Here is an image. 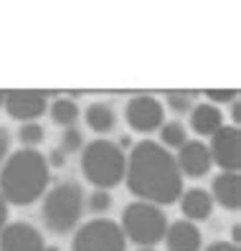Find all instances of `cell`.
Masks as SVG:
<instances>
[{
	"mask_svg": "<svg viewBox=\"0 0 241 251\" xmlns=\"http://www.w3.org/2000/svg\"><path fill=\"white\" fill-rule=\"evenodd\" d=\"M125 180L130 193L137 201H147L155 205H170L183 193V175L168 147L160 142H137L132 145L127 157Z\"/></svg>",
	"mask_w": 241,
	"mask_h": 251,
	"instance_id": "cell-1",
	"label": "cell"
},
{
	"mask_svg": "<svg viewBox=\"0 0 241 251\" xmlns=\"http://www.w3.org/2000/svg\"><path fill=\"white\" fill-rule=\"evenodd\" d=\"M49 178V160L33 147H23L0 165V196L13 205H31L43 198Z\"/></svg>",
	"mask_w": 241,
	"mask_h": 251,
	"instance_id": "cell-2",
	"label": "cell"
},
{
	"mask_svg": "<svg viewBox=\"0 0 241 251\" xmlns=\"http://www.w3.org/2000/svg\"><path fill=\"white\" fill-rule=\"evenodd\" d=\"M127 155L117 142L94 140L81 147V175L94 188L112 190L125 180Z\"/></svg>",
	"mask_w": 241,
	"mask_h": 251,
	"instance_id": "cell-3",
	"label": "cell"
},
{
	"mask_svg": "<svg viewBox=\"0 0 241 251\" xmlns=\"http://www.w3.org/2000/svg\"><path fill=\"white\" fill-rule=\"evenodd\" d=\"M84 190L79 183H58L49 193H43V205H41V218L46 228L56 236H64L77 228L84 213Z\"/></svg>",
	"mask_w": 241,
	"mask_h": 251,
	"instance_id": "cell-4",
	"label": "cell"
},
{
	"mask_svg": "<svg viewBox=\"0 0 241 251\" xmlns=\"http://www.w3.org/2000/svg\"><path fill=\"white\" fill-rule=\"evenodd\" d=\"M122 228L125 239H130L137 246H155L162 241L165 228H168V216L160 205L147 203V201H134L125 205L122 211Z\"/></svg>",
	"mask_w": 241,
	"mask_h": 251,
	"instance_id": "cell-5",
	"label": "cell"
},
{
	"mask_svg": "<svg viewBox=\"0 0 241 251\" xmlns=\"http://www.w3.org/2000/svg\"><path fill=\"white\" fill-rule=\"evenodd\" d=\"M127 239L119 224L109 218H94L74 233L71 251H125Z\"/></svg>",
	"mask_w": 241,
	"mask_h": 251,
	"instance_id": "cell-6",
	"label": "cell"
},
{
	"mask_svg": "<svg viewBox=\"0 0 241 251\" xmlns=\"http://www.w3.org/2000/svg\"><path fill=\"white\" fill-rule=\"evenodd\" d=\"M125 120L130 125L132 132H140V135H150V132H158L160 125L165 122V109L162 101L155 99L153 94H137L127 101L125 107Z\"/></svg>",
	"mask_w": 241,
	"mask_h": 251,
	"instance_id": "cell-7",
	"label": "cell"
},
{
	"mask_svg": "<svg viewBox=\"0 0 241 251\" xmlns=\"http://www.w3.org/2000/svg\"><path fill=\"white\" fill-rule=\"evenodd\" d=\"M208 152L214 165L229 173H239L241 168V132L236 125H221L214 135H211Z\"/></svg>",
	"mask_w": 241,
	"mask_h": 251,
	"instance_id": "cell-8",
	"label": "cell"
},
{
	"mask_svg": "<svg viewBox=\"0 0 241 251\" xmlns=\"http://www.w3.org/2000/svg\"><path fill=\"white\" fill-rule=\"evenodd\" d=\"M3 107H5V112L13 117V120L33 122V120H38V117L46 114L49 101H46V94H43V92H33V89H10V92H5Z\"/></svg>",
	"mask_w": 241,
	"mask_h": 251,
	"instance_id": "cell-9",
	"label": "cell"
},
{
	"mask_svg": "<svg viewBox=\"0 0 241 251\" xmlns=\"http://www.w3.org/2000/svg\"><path fill=\"white\" fill-rule=\"evenodd\" d=\"M0 251H46L43 236L31 224H5L0 231Z\"/></svg>",
	"mask_w": 241,
	"mask_h": 251,
	"instance_id": "cell-10",
	"label": "cell"
},
{
	"mask_svg": "<svg viewBox=\"0 0 241 251\" xmlns=\"http://www.w3.org/2000/svg\"><path fill=\"white\" fill-rule=\"evenodd\" d=\"M175 162H178L180 175H188V178H203V175H208L211 165H214L211 152H208V145L198 142V140H186L183 145H180L178 155H175Z\"/></svg>",
	"mask_w": 241,
	"mask_h": 251,
	"instance_id": "cell-11",
	"label": "cell"
},
{
	"mask_svg": "<svg viewBox=\"0 0 241 251\" xmlns=\"http://www.w3.org/2000/svg\"><path fill=\"white\" fill-rule=\"evenodd\" d=\"M211 198L226 211H239L241 208V178L239 173L221 170L214 183H211Z\"/></svg>",
	"mask_w": 241,
	"mask_h": 251,
	"instance_id": "cell-12",
	"label": "cell"
},
{
	"mask_svg": "<svg viewBox=\"0 0 241 251\" xmlns=\"http://www.w3.org/2000/svg\"><path fill=\"white\" fill-rule=\"evenodd\" d=\"M165 246H168V251H201V231L195 224H190V221H175V224H170L168 228H165V236H162Z\"/></svg>",
	"mask_w": 241,
	"mask_h": 251,
	"instance_id": "cell-13",
	"label": "cell"
},
{
	"mask_svg": "<svg viewBox=\"0 0 241 251\" xmlns=\"http://www.w3.org/2000/svg\"><path fill=\"white\" fill-rule=\"evenodd\" d=\"M180 211L188 221H206L214 213V198L203 188H190L186 193H180Z\"/></svg>",
	"mask_w": 241,
	"mask_h": 251,
	"instance_id": "cell-14",
	"label": "cell"
},
{
	"mask_svg": "<svg viewBox=\"0 0 241 251\" xmlns=\"http://www.w3.org/2000/svg\"><path fill=\"white\" fill-rule=\"evenodd\" d=\"M221 125H223V114H221V109L216 104H211V101L193 104V109H190V127H193L195 135L211 137Z\"/></svg>",
	"mask_w": 241,
	"mask_h": 251,
	"instance_id": "cell-15",
	"label": "cell"
},
{
	"mask_svg": "<svg viewBox=\"0 0 241 251\" xmlns=\"http://www.w3.org/2000/svg\"><path fill=\"white\" fill-rule=\"evenodd\" d=\"M86 127L97 132V135H109V132L117 127V112L109 101H92L84 112Z\"/></svg>",
	"mask_w": 241,
	"mask_h": 251,
	"instance_id": "cell-16",
	"label": "cell"
},
{
	"mask_svg": "<svg viewBox=\"0 0 241 251\" xmlns=\"http://www.w3.org/2000/svg\"><path fill=\"white\" fill-rule=\"evenodd\" d=\"M49 114L51 120L58 125V127H69L79 120V104L69 97H61V99H54L51 107H49Z\"/></svg>",
	"mask_w": 241,
	"mask_h": 251,
	"instance_id": "cell-17",
	"label": "cell"
},
{
	"mask_svg": "<svg viewBox=\"0 0 241 251\" xmlns=\"http://www.w3.org/2000/svg\"><path fill=\"white\" fill-rule=\"evenodd\" d=\"M188 140V132L183 122H162L160 125V145L168 150H178L180 145Z\"/></svg>",
	"mask_w": 241,
	"mask_h": 251,
	"instance_id": "cell-18",
	"label": "cell"
},
{
	"mask_svg": "<svg viewBox=\"0 0 241 251\" xmlns=\"http://www.w3.org/2000/svg\"><path fill=\"white\" fill-rule=\"evenodd\" d=\"M43 137H46V132H43V127L33 120V122H23L21 129H18V140L23 142V147H36L43 142Z\"/></svg>",
	"mask_w": 241,
	"mask_h": 251,
	"instance_id": "cell-19",
	"label": "cell"
},
{
	"mask_svg": "<svg viewBox=\"0 0 241 251\" xmlns=\"http://www.w3.org/2000/svg\"><path fill=\"white\" fill-rule=\"evenodd\" d=\"M81 147H84V135H81V129L79 127H64V135H61V150L69 155V152H81Z\"/></svg>",
	"mask_w": 241,
	"mask_h": 251,
	"instance_id": "cell-20",
	"label": "cell"
},
{
	"mask_svg": "<svg viewBox=\"0 0 241 251\" xmlns=\"http://www.w3.org/2000/svg\"><path fill=\"white\" fill-rule=\"evenodd\" d=\"M195 94L193 92H168V107L175 114H188L195 104Z\"/></svg>",
	"mask_w": 241,
	"mask_h": 251,
	"instance_id": "cell-21",
	"label": "cell"
},
{
	"mask_svg": "<svg viewBox=\"0 0 241 251\" xmlns=\"http://www.w3.org/2000/svg\"><path fill=\"white\" fill-rule=\"evenodd\" d=\"M86 208L92 211V213H107L109 208H112V196H109V190H102V188H97L92 196L86 198Z\"/></svg>",
	"mask_w": 241,
	"mask_h": 251,
	"instance_id": "cell-22",
	"label": "cell"
},
{
	"mask_svg": "<svg viewBox=\"0 0 241 251\" xmlns=\"http://www.w3.org/2000/svg\"><path fill=\"white\" fill-rule=\"evenodd\" d=\"M208 101H218V104H223V101H234L239 97L236 89H208L206 92Z\"/></svg>",
	"mask_w": 241,
	"mask_h": 251,
	"instance_id": "cell-23",
	"label": "cell"
},
{
	"mask_svg": "<svg viewBox=\"0 0 241 251\" xmlns=\"http://www.w3.org/2000/svg\"><path fill=\"white\" fill-rule=\"evenodd\" d=\"M8 152H10V132L5 127H0V165L5 162Z\"/></svg>",
	"mask_w": 241,
	"mask_h": 251,
	"instance_id": "cell-24",
	"label": "cell"
},
{
	"mask_svg": "<svg viewBox=\"0 0 241 251\" xmlns=\"http://www.w3.org/2000/svg\"><path fill=\"white\" fill-rule=\"evenodd\" d=\"M49 165H54V168H64V165H66V152L61 150V147L49 155Z\"/></svg>",
	"mask_w": 241,
	"mask_h": 251,
	"instance_id": "cell-25",
	"label": "cell"
},
{
	"mask_svg": "<svg viewBox=\"0 0 241 251\" xmlns=\"http://www.w3.org/2000/svg\"><path fill=\"white\" fill-rule=\"evenodd\" d=\"M206 251H239L236 241H216V244H211Z\"/></svg>",
	"mask_w": 241,
	"mask_h": 251,
	"instance_id": "cell-26",
	"label": "cell"
},
{
	"mask_svg": "<svg viewBox=\"0 0 241 251\" xmlns=\"http://www.w3.org/2000/svg\"><path fill=\"white\" fill-rule=\"evenodd\" d=\"M5 224H8V201L0 196V231H3Z\"/></svg>",
	"mask_w": 241,
	"mask_h": 251,
	"instance_id": "cell-27",
	"label": "cell"
},
{
	"mask_svg": "<svg viewBox=\"0 0 241 251\" xmlns=\"http://www.w3.org/2000/svg\"><path fill=\"white\" fill-rule=\"evenodd\" d=\"M231 117H234V125L239 127V120H241V107H239V101L234 99V104H231Z\"/></svg>",
	"mask_w": 241,
	"mask_h": 251,
	"instance_id": "cell-28",
	"label": "cell"
},
{
	"mask_svg": "<svg viewBox=\"0 0 241 251\" xmlns=\"http://www.w3.org/2000/svg\"><path fill=\"white\" fill-rule=\"evenodd\" d=\"M130 145H132V140H130V137H122V140H119V147H122V150H127Z\"/></svg>",
	"mask_w": 241,
	"mask_h": 251,
	"instance_id": "cell-29",
	"label": "cell"
},
{
	"mask_svg": "<svg viewBox=\"0 0 241 251\" xmlns=\"http://www.w3.org/2000/svg\"><path fill=\"white\" fill-rule=\"evenodd\" d=\"M137 251H155V249H153V246H140Z\"/></svg>",
	"mask_w": 241,
	"mask_h": 251,
	"instance_id": "cell-30",
	"label": "cell"
},
{
	"mask_svg": "<svg viewBox=\"0 0 241 251\" xmlns=\"http://www.w3.org/2000/svg\"><path fill=\"white\" fill-rule=\"evenodd\" d=\"M3 99H5V92H0V109H3Z\"/></svg>",
	"mask_w": 241,
	"mask_h": 251,
	"instance_id": "cell-31",
	"label": "cell"
}]
</instances>
